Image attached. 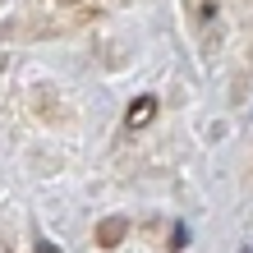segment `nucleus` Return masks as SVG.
Segmentation results:
<instances>
[{
	"label": "nucleus",
	"instance_id": "f257e3e1",
	"mask_svg": "<svg viewBox=\"0 0 253 253\" xmlns=\"http://www.w3.org/2000/svg\"><path fill=\"white\" fill-rule=\"evenodd\" d=\"M189 19H193V33H198V46L212 55L226 37V5L221 0H189Z\"/></svg>",
	"mask_w": 253,
	"mask_h": 253
},
{
	"label": "nucleus",
	"instance_id": "f03ea898",
	"mask_svg": "<svg viewBox=\"0 0 253 253\" xmlns=\"http://www.w3.org/2000/svg\"><path fill=\"white\" fill-rule=\"evenodd\" d=\"M152 115H157V97H138L125 111V129H147V125H152Z\"/></svg>",
	"mask_w": 253,
	"mask_h": 253
},
{
	"label": "nucleus",
	"instance_id": "7ed1b4c3",
	"mask_svg": "<svg viewBox=\"0 0 253 253\" xmlns=\"http://www.w3.org/2000/svg\"><path fill=\"white\" fill-rule=\"evenodd\" d=\"M125 235H129V221L125 216H111V221H101V226H97V244L101 249H115Z\"/></svg>",
	"mask_w": 253,
	"mask_h": 253
}]
</instances>
